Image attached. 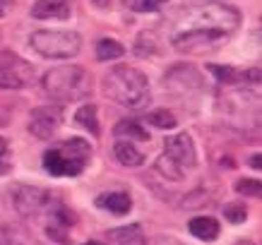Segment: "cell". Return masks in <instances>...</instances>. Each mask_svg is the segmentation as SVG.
I'll list each match as a JSON object with an SVG mask.
<instances>
[{
  "label": "cell",
  "mask_w": 262,
  "mask_h": 245,
  "mask_svg": "<svg viewBox=\"0 0 262 245\" xmlns=\"http://www.w3.org/2000/svg\"><path fill=\"white\" fill-rule=\"evenodd\" d=\"M15 207L24 219H36V216H46V233L58 243H68V229L75 224V216L70 209L58 202L51 192L32 185H19L15 190Z\"/></svg>",
  "instance_id": "cell-2"
},
{
  "label": "cell",
  "mask_w": 262,
  "mask_h": 245,
  "mask_svg": "<svg viewBox=\"0 0 262 245\" xmlns=\"http://www.w3.org/2000/svg\"><path fill=\"white\" fill-rule=\"evenodd\" d=\"M75 123L77 125H82L84 130H89V132L99 135V120H96V106H82V108H77V113H75Z\"/></svg>",
  "instance_id": "cell-15"
},
{
  "label": "cell",
  "mask_w": 262,
  "mask_h": 245,
  "mask_svg": "<svg viewBox=\"0 0 262 245\" xmlns=\"http://www.w3.org/2000/svg\"><path fill=\"white\" fill-rule=\"evenodd\" d=\"M241 24V15L236 8L222 5V3H205L185 10L173 24L171 43L181 51H192L198 46L219 41L236 32Z\"/></svg>",
  "instance_id": "cell-1"
},
{
  "label": "cell",
  "mask_w": 262,
  "mask_h": 245,
  "mask_svg": "<svg viewBox=\"0 0 262 245\" xmlns=\"http://www.w3.org/2000/svg\"><path fill=\"white\" fill-rule=\"evenodd\" d=\"M164 147H166V157L171 161H176L183 171H190L195 166V147H192L190 135L185 132L173 135V137H168L164 142Z\"/></svg>",
  "instance_id": "cell-9"
},
{
  "label": "cell",
  "mask_w": 262,
  "mask_h": 245,
  "mask_svg": "<svg viewBox=\"0 0 262 245\" xmlns=\"http://www.w3.org/2000/svg\"><path fill=\"white\" fill-rule=\"evenodd\" d=\"M188 229L200 240H214V238H219V224L214 219H209V216H195L188 224Z\"/></svg>",
  "instance_id": "cell-13"
},
{
  "label": "cell",
  "mask_w": 262,
  "mask_h": 245,
  "mask_svg": "<svg viewBox=\"0 0 262 245\" xmlns=\"http://www.w3.org/2000/svg\"><path fill=\"white\" fill-rule=\"evenodd\" d=\"M32 48L43 58H72L80 53L82 36L77 32H68V29H39L32 34L29 39Z\"/></svg>",
  "instance_id": "cell-6"
},
{
  "label": "cell",
  "mask_w": 262,
  "mask_h": 245,
  "mask_svg": "<svg viewBox=\"0 0 262 245\" xmlns=\"http://www.w3.org/2000/svg\"><path fill=\"white\" fill-rule=\"evenodd\" d=\"M92 159V147L82 137L56 144L43 154V166L51 175H80Z\"/></svg>",
  "instance_id": "cell-5"
},
{
  "label": "cell",
  "mask_w": 262,
  "mask_h": 245,
  "mask_svg": "<svg viewBox=\"0 0 262 245\" xmlns=\"http://www.w3.org/2000/svg\"><path fill=\"white\" fill-rule=\"evenodd\" d=\"M123 53H125L123 43H118V41H113V39H103V41H99V46H96V58H99V60H116V58H120Z\"/></svg>",
  "instance_id": "cell-16"
},
{
  "label": "cell",
  "mask_w": 262,
  "mask_h": 245,
  "mask_svg": "<svg viewBox=\"0 0 262 245\" xmlns=\"http://www.w3.org/2000/svg\"><path fill=\"white\" fill-rule=\"evenodd\" d=\"M164 3H168V0H133V10H135V12H154V10H159Z\"/></svg>",
  "instance_id": "cell-22"
},
{
  "label": "cell",
  "mask_w": 262,
  "mask_h": 245,
  "mask_svg": "<svg viewBox=\"0 0 262 245\" xmlns=\"http://www.w3.org/2000/svg\"><path fill=\"white\" fill-rule=\"evenodd\" d=\"M260 164H262V159H260V154H253V157H250V166H253V168H262V166H260Z\"/></svg>",
  "instance_id": "cell-26"
},
{
  "label": "cell",
  "mask_w": 262,
  "mask_h": 245,
  "mask_svg": "<svg viewBox=\"0 0 262 245\" xmlns=\"http://www.w3.org/2000/svg\"><path fill=\"white\" fill-rule=\"evenodd\" d=\"M147 123L154 127H159V130H171V127H176L173 113L166 111V108H157V111L147 113Z\"/></svg>",
  "instance_id": "cell-19"
},
{
  "label": "cell",
  "mask_w": 262,
  "mask_h": 245,
  "mask_svg": "<svg viewBox=\"0 0 262 245\" xmlns=\"http://www.w3.org/2000/svg\"><path fill=\"white\" fill-rule=\"evenodd\" d=\"M209 70L214 75L216 79H222V82H233L236 79V72L233 68H222V65H209Z\"/></svg>",
  "instance_id": "cell-23"
},
{
  "label": "cell",
  "mask_w": 262,
  "mask_h": 245,
  "mask_svg": "<svg viewBox=\"0 0 262 245\" xmlns=\"http://www.w3.org/2000/svg\"><path fill=\"white\" fill-rule=\"evenodd\" d=\"M96 205L106 209V212L116 214V216H123V214L133 209V199L127 197L125 192H103V195H99Z\"/></svg>",
  "instance_id": "cell-11"
},
{
  "label": "cell",
  "mask_w": 262,
  "mask_h": 245,
  "mask_svg": "<svg viewBox=\"0 0 262 245\" xmlns=\"http://www.w3.org/2000/svg\"><path fill=\"white\" fill-rule=\"evenodd\" d=\"M224 216H226L231 224H243L248 216V207L241 205V202H231L229 207H224Z\"/></svg>",
  "instance_id": "cell-20"
},
{
  "label": "cell",
  "mask_w": 262,
  "mask_h": 245,
  "mask_svg": "<svg viewBox=\"0 0 262 245\" xmlns=\"http://www.w3.org/2000/svg\"><path fill=\"white\" fill-rule=\"evenodd\" d=\"M8 5H10V0H0V17L8 12Z\"/></svg>",
  "instance_id": "cell-27"
},
{
  "label": "cell",
  "mask_w": 262,
  "mask_h": 245,
  "mask_svg": "<svg viewBox=\"0 0 262 245\" xmlns=\"http://www.w3.org/2000/svg\"><path fill=\"white\" fill-rule=\"evenodd\" d=\"M236 190H238L241 195H248V197H260L262 185H260V181H238L236 183Z\"/></svg>",
  "instance_id": "cell-21"
},
{
  "label": "cell",
  "mask_w": 262,
  "mask_h": 245,
  "mask_svg": "<svg viewBox=\"0 0 262 245\" xmlns=\"http://www.w3.org/2000/svg\"><path fill=\"white\" fill-rule=\"evenodd\" d=\"M41 89L53 101L70 103L89 96V92H92V75L80 65L53 68V70H48L41 77Z\"/></svg>",
  "instance_id": "cell-4"
},
{
  "label": "cell",
  "mask_w": 262,
  "mask_h": 245,
  "mask_svg": "<svg viewBox=\"0 0 262 245\" xmlns=\"http://www.w3.org/2000/svg\"><path fill=\"white\" fill-rule=\"evenodd\" d=\"M0 245H27V243L19 240L15 233H10L8 229H0Z\"/></svg>",
  "instance_id": "cell-24"
},
{
  "label": "cell",
  "mask_w": 262,
  "mask_h": 245,
  "mask_svg": "<svg viewBox=\"0 0 262 245\" xmlns=\"http://www.w3.org/2000/svg\"><path fill=\"white\" fill-rule=\"evenodd\" d=\"M5 157H8V142H5V140L0 137V161H3Z\"/></svg>",
  "instance_id": "cell-25"
},
{
  "label": "cell",
  "mask_w": 262,
  "mask_h": 245,
  "mask_svg": "<svg viewBox=\"0 0 262 245\" xmlns=\"http://www.w3.org/2000/svg\"><path fill=\"white\" fill-rule=\"evenodd\" d=\"M116 135L118 137H130V140H147L149 137L147 130H142L140 123H135V120H120L116 125Z\"/></svg>",
  "instance_id": "cell-18"
},
{
  "label": "cell",
  "mask_w": 262,
  "mask_h": 245,
  "mask_svg": "<svg viewBox=\"0 0 262 245\" xmlns=\"http://www.w3.org/2000/svg\"><path fill=\"white\" fill-rule=\"evenodd\" d=\"M32 15L36 19H68L70 5H68V0H36Z\"/></svg>",
  "instance_id": "cell-10"
},
{
  "label": "cell",
  "mask_w": 262,
  "mask_h": 245,
  "mask_svg": "<svg viewBox=\"0 0 262 245\" xmlns=\"http://www.w3.org/2000/svg\"><path fill=\"white\" fill-rule=\"evenodd\" d=\"M108 238L120 245H144V233L140 229V224H130V226H123V229L108 231Z\"/></svg>",
  "instance_id": "cell-14"
},
{
  "label": "cell",
  "mask_w": 262,
  "mask_h": 245,
  "mask_svg": "<svg viewBox=\"0 0 262 245\" xmlns=\"http://www.w3.org/2000/svg\"><path fill=\"white\" fill-rule=\"evenodd\" d=\"M157 171H159L164 178H168V181H181L183 175H185V171H183L176 161H171V159L164 154V157L157 159Z\"/></svg>",
  "instance_id": "cell-17"
},
{
  "label": "cell",
  "mask_w": 262,
  "mask_h": 245,
  "mask_svg": "<svg viewBox=\"0 0 262 245\" xmlns=\"http://www.w3.org/2000/svg\"><path fill=\"white\" fill-rule=\"evenodd\" d=\"M87 245H101V243H94V240H92V243H87Z\"/></svg>",
  "instance_id": "cell-28"
},
{
  "label": "cell",
  "mask_w": 262,
  "mask_h": 245,
  "mask_svg": "<svg viewBox=\"0 0 262 245\" xmlns=\"http://www.w3.org/2000/svg\"><path fill=\"white\" fill-rule=\"evenodd\" d=\"M103 94L125 108H144L149 103V82L130 65H116L103 75Z\"/></svg>",
  "instance_id": "cell-3"
},
{
  "label": "cell",
  "mask_w": 262,
  "mask_h": 245,
  "mask_svg": "<svg viewBox=\"0 0 262 245\" xmlns=\"http://www.w3.org/2000/svg\"><path fill=\"white\" fill-rule=\"evenodd\" d=\"M63 120V108L58 106H41L29 113V132L39 140H51Z\"/></svg>",
  "instance_id": "cell-8"
},
{
  "label": "cell",
  "mask_w": 262,
  "mask_h": 245,
  "mask_svg": "<svg viewBox=\"0 0 262 245\" xmlns=\"http://www.w3.org/2000/svg\"><path fill=\"white\" fill-rule=\"evenodd\" d=\"M113 151H116V159H118L123 166H127V168L142 166L144 154H142L140 149H137L135 144H133V140H130V142H125V140L116 142V144H113Z\"/></svg>",
  "instance_id": "cell-12"
},
{
  "label": "cell",
  "mask_w": 262,
  "mask_h": 245,
  "mask_svg": "<svg viewBox=\"0 0 262 245\" xmlns=\"http://www.w3.org/2000/svg\"><path fill=\"white\" fill-rule=\"evenodd\" d=\"M34 77V68L12 51L0 53V89H22Z\"/></svg>",
  "instance_id": "cell-7"
}]
</instances>
